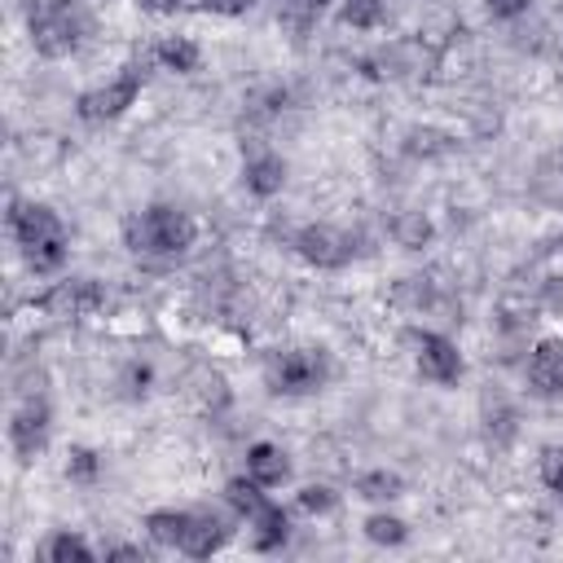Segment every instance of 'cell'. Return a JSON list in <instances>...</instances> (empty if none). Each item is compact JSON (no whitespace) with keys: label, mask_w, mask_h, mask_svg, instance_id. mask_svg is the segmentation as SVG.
<instances>
[{"label":"cell","mask_w":563,"mask_h":563,"mask_svg":"<svg viewBox=\"0 0 563 563\" xmlns=\"http://www.w3.org/2000/svg\"><path fill=\"white\" fill-rule=\"evenodd\" d=\"M532 396H563V339H541L523 365Z\"/></svg>","instance_id":"30bf717a"},{"label":"cell","mask_w":563,"mask_h":563,"mask_svg":"<svg viewBox=\"0 0 563 563\" xmlns=\"http://www.w3.org/2000/svg\"><path fill=\"white\" fill-rule=\"evenodd\" d=\"M400 475L396 471H365V475H356V497H365V501H391V497H400Z\"/></svg>","instance_id":"d6986e66"},{"label":"cell","mask_w":563,"mask_h":563,"mask_svg":"<svg viewBox=\"0 0 563 563\" xmlns=\"http://www.w3.org/2000/svg\"><path fill=\"white\" fill-rule=\"evenodd\" d=\"M224 541H229V528L211 510H189V523H185V537L176 550L189 559H211L216 550H224Z\"/></svg>","instance_id":"7c38bea8"},{"label":"cell","mask_w":563,"mask_h":563,"mask_svg":"<svg viewBox=\"0 0 563 563\" xmlns=\"http://www.w3.org/2000/svg\"><path fill=\"white\" fill-rule=\"evenodd\" d=\"M325 374L330 365L317 347H286V352H273L264 365V383L273 396H312L325 383Z\"/></svg>","instance_id":"277c9868"},{"label":"cell","mask_w":563,"mask_h":563,"mask_svg":"<svg viewBox=\"0 0 563 563\" xmlns=\"http://www.w3.org/2000/svg\"><path fill=\"white\" fill-rule=\"evenodd\" d=\"M97 475H101V453L75 444V449L66 453V479H75V484H92Z\"/></svg>","instance_id":"7402d4cb"},{"label":"cell","mask_w":563,"mask_h":563,"mask_svg":"<svg viewBox=\"0 0 563 563\" xmlns=\"http://www.w3.org/2000/svg\"><path fill=\"white\" fill-rule=\"evenodd\" d=\"M40 554L48 559V563H70V559H79V563H92L97 559V550L79 537V532H70V528H62V532H53L44 545H40Z\"/></svg>","instance_id":"e0dca14e"},{"label":"cell","mask_w":563,"mask_h":563,"mask_svg":"<svg viewBox=\"0 0 563 563\" xmlns=\"http://www.w3.org/2000/svg\"><path fill=\"white\" fill-rule=\"evenodd\" d=\"M484 9H488V18H497V22H515V18H523V13L532 9V0H484Z\"/></svg>","instance_id":"4316f807"},{"label":"cell","mask_w":563,"mask_h":563,"mask_svg":"<svg viewBox=\"0 0 563 563\" xmlns=\"http://www.w3.org/2000/svg\"><path fill=\"white\" fill-rule=\"evenodd\" d=\"M246 475H251L255 484H264V488H282V484L290 479V457H286V449L273 444V440L246 444Z\"/></svg>","instance_id":"4fadbf2b"},{"label":"cell","mask_w":563,"mask_h":563,"mask_svg":"<svg viewBox=\"0 0 563 563\" xmlns=\"http://www.w3.org/2000/svg\"><path fill=\"white\" fill-rule=\"evenodd\" d=\"M198 242V220L176 202H150L123 220V246L145 260L185 255Z\"/></svg>","instance_id":"6da1fadb"},{"label":"cell","mask_w":563,"mask_h":563,"mask_svg":"<svg viewBox=\"0 0 563 563\" xmlns=\"http://www.w3.org/2000/svg\"><path fill=\"white\" fill-rule=\"evenodd\" d=\"M541 484L554 497H563V449H545L541 453Z\"/></svg>","instance_id":"d4e9b609"},{"label":"cell","mask_w":563,"mask_h":563,"mask_svg":"<svg viewBox=\"0 0 563 563\" xmlns=\"http://www.w3.org/2000/svg\"><path fill=\"white\" fill-rule=\"evenodd\" d=\"M106 303V290L92 277H66L44 295V308L53 317H92Z\"/></svg>","instance_id":"9c48e42d"},{"label":"cell","mask_w":563,"mask_h":563,"mask_svg":"<svg viewBox=\"0 0 563 563\" xmlns=\"http://www.w3.org/2000/svg\"><path fill=\"white\" fill-rule=\"evenodd\" d=\"M295 251H299V260H308L312 268H343V264L356 255L352 233H343V229H334V224H303V229L295 233Z\"/></svg>","instance_id":"ba28073f"},{"label":"cell","mask_w":563,"mask_h":563,"mask_svg":"<svg viewBox=\"0 0 563 563\" xmlns=\"http://www.w3.org/2000/svg\"><path fill=\"white\" fill-rule=\"evenodd\" d=\"M325 4H330V0H282V4H277V22H282L286 31H295V35H303V31L317 26V18L325 13Z\"/></svg>","instance_id":"ac0fdd59"},{"label":"cell","mask_w":563,"mask_h":563,"mask_svg":"<svg viewBox=\"0 0 563 563\" xmlns=\"http://www.w3.org/2000/svg\"><path fill=\"white\" fill-rule=\"evenodd\" d=\"M9 233L31 273H57L66 264V224L48 202H13Z\"/></svg>","instance_id":"7a4b0ae2"},{"label":"cell","mask_w":563,"mask_h":563,"mask_svg":"<svg viewBox=\"0 0 563 563\" xmlns=\"http://www.w3.org/2000/svg\"><path fill=\"white\" fill-rule=\"evenodd\" d=\"M198 9L211 18H242L255 9V0H198Z\"/></svg>","instance_id":"484cf974"},{"label":"cell","mask_w":563,"mask_h":563,"mask_svg":"<svg viewBox=\"0 0 563 563\" xmlns=\"http://www.w3.org/2000/svg\"><path fill=\"white\" fill-rule=\"evenodd\" d=\"M136 9H145V13H176L180 0H136Z\"/></svg>","instance_id":"83f0119b"},{"label":"cell","mask_w":563,"mask_h":563,"mask_svg":"<svg viewBox=\"0 0 563 563\" xmlns=\"http://www.w3.org/2000/svg\"><path fill=\"white\" fill-rule=\"evenodd\" d=\"M242 185L255 198L282 194V185H286V158L277 150H251L246 163H242Z\"/></svg>","instance_id":"8fae6325"},{"label":"cell","mask_w":563,"mask_h":563,"mask_svg":"<svg viewBox=\"0 0 563 563\" xmlns=\"http://www.w3.org/2000/svg\"><path fill=\"white\" fill-rule=\"evenodd\" d=\"M154 62L163 70H176V75H194L202 66V48L189 40V35H163L154 44Z\"/></svg>","instance_id":"9a60e30c"},{"label":"cell","mask_w":563,"mask_h":563,"mask_svg":"<svg viewBox=\"0 0 563 563\" xmlns=\"http://www.w3.org/2000/svg\"><path fill=\"white\" fill-rule=\"evenodd\" d=\"M26 31L40 57H70L92 35V9L88 0H35Z\"/></svg>","instance_id":"3957f363"},{"label":"cell","mask_w":563,"mask_h":563,"mask_svg":"<svg viewBox=\"0 0 563 563\" xmlns=\"http://www.w3.org/2000/svg\"><path fill=\"white\" fill-rule=\"evenodd\" d=\"M413 365H418L422 378H431V383H440V387L457 383L462 369H466L457 343H453L449 334H435V330H413Z\"/></svg>","instance_id":"52a82bcc"},{"label":"cell","mask_w":563,"mask_h":563,"mask_svg":"<svg viewBox=\"0 0 563 563\" xmlns=\"http://www.w3.org/2000/svg\"><path fill=\"white\" fill-rule=\"evenodd\" d=\"M391 233H396V242H400V246L418 251V246L431 238V220H427L422 211H400V216L391 220Z\"/></svg>","instance_id":"44dd1931"},{"label":"cell","mask_w":563,"mask_h":563,"mask_svg":"<svg viewBox=\"0 0 563 563\" xmlns=\"http://www.w3.org/2000/svg\"><path fill=\"white\" fill-rule=\"evenodd\" d=\"M185 523H189V510H150L145 515V532H150V541L154 545H167V550H176L180 545V537H185Z\"/></svg>","instance_id":"2e32d148"},{"label":"cell","mask_w":563,"mask_h":563,"mask_svg":"<svg viewBox=\"0 0 563 563\" xmlns=\"http://www.w3.org/2000/svg\"><path fill=\"white\" fill-rule=\"evenodd\" d=\"M246 528H251V550H260V554L282 550L286 537H290V519H286V510L277 501H268L255 519H246Z\"/></svg>","instance_id":"5bb4252c"},{"label":"cell","mask_w":563,"mask_h":563,"mask_svg":"<svg viewBox=\"0 0 563 563\" xmlns=\"http://www.w3.org/2000/svg\"><path fill=\"white\" fill-rule=\"evenodd\" d=\"M365 537H369L374 545H405V541H409V523H405L400 515L374 510V515L365 519Z\"/></svg>","instance_id":"ffe728a7"},{"label":"cell","mask_w":563,"mask_h":563,"mask_svg":"<svg viewBox=\"0 0 563 563\" xmlns=\"http://www.w3.org/2000/svg\"><path fill=\"white\" fill-rule=\"evenodd\" d=\"M343 22L356 31H374L383 22V0H343Z\"/></svg>","instance_id":"cb8c5ba5"},{"label":"cell","mask_w":563,"mask_h":563,"mask_svg":"<svg viewBox=\"0 0 563 563\" xmlns=\"http://www.w3.org/2000/svg\"><path fill=\"white\" fill-rule=\"evenodd\" d=\"M295 501H299V510H308V515H330V510L339 506V493H334L330 484H303V488L295 493Z\"/></svg>","instance_id":"603a6c76"},{"label":"cell","mask_w":563,"mask_h":563,"mask_svg":"<svg viewBox=\"0 0 563 563\" xmlns=\"http://www.w3.org/2000/svg\"><path fill=\"white\" fill-rule=\"evenodd\" d=\"M48 431H53V409H48V400L44 396H26L18 409H13V418H9V449H13V457L26 466V462H35L40 453H44V444H48Z\"/></svg>","instance_id":"8992f818"},{"label":"cell","mask_w":563,"mask_h":563,"mask_svg":"<svg viewBox=\"0 0 563 563\" xmlns=\"http://www.w3.org/2000/svg\"><path fill=\"white\" fill-rule=\"evenodd\" d=\"M145 88V62H128L110 84H97L88 92H79L75 101V114L84 123H106V119H119Z\"/></svg>","instance_id":"5b68a950"}]
</instances>
